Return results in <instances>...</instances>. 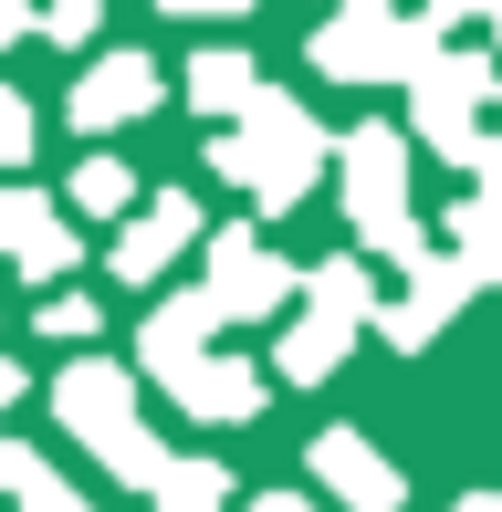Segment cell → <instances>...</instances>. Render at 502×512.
Returning <instances> with one entry per match:
<instances>
[{
  "mask_svg": "<svg viewBox=\"0 0 502 512\" xmlns=\"http://www.w3.org/2000/svg\"><path fill=\"white\" fill-rule=\"evenodd\" d=\"M325 481H346V492L367 502V512H387V471H377L367 450H356V439H325Z\"/></svg>",
  "mask_w": 502,
  "mask_h": 512,
  "instance_id": "cell-3",
  "label": "cell"
},
{
  "mask_svg": "<svg viewBox=\"0 0 502 512\" xmlns=\"http://www.w3.org/2000/svg\"><path fill=\"white\" fill-rule=\"evenodd\" d=\"M74 199H95V209H116V199H126V168H84V178H74Z\"/></svg>",
  "mask_w": 502,
  "mask_h": 512,
  "instance_id": "cell-5",
  "label": "cell"
},
{
  "mask_svg": "<svg viewBox=\"0 0 502 512\" xmlns=\"http://www.w3.org/2000/svg\"><path fill=\"white\" fill-rule=\"evenodd\" d=\"M241 304H283V272H272L251 241H220V293H210V314H241Z\"/></svg>",
  "mask_w": 502,
  "mask_h": 512,
  "instance_id": "cell-1",
  "label": "cell"
},
{
  "mask_svg": "<svg viewBox=\"0 0 502 512\" xmlns=\"http://www.w3.org/2000/svg\"><path fill=\"white\" fill-rule=\"evenodd\" d=\"M461 512H502V502H492V492H482V502H461Z\"/></svg>",
  "mask_w": 502,
  "mask_h": 512,
  "instance_id": "cell-9",
  "label": "cell"
},
{
  "mask_svg": "<svg viewBox=\"0 0 502 512\" xmlns=\"http://www.w3.org/2000/svg\"><path fill=\"white\" fill-rule=\"evenodd\" d=\"M157 492H168L178 512H210V502H220V471H199V460H189V471H168Z\"/></svg>",
  "mask_w": 502,
  "mask_h": 512,
  "instance_id": "cell-4",
  "label": "cell"
},
{
  "mask_svg": "<svg viewBox=\"0 0 502 512\" xmlns=\"http://www.w3.org/2000/svg\"><path fill=\"white\" fill-rule=\"evenodd\" d=\"M21 147H32V115H21L11 95H0V157H21Z\"/></svg>",
  "mask_w": 502,
  "mask_h": 512,
  "instance_id": "cell-6",
  "label": "cell"
},
{
  "mask_svg": "<svg viewBox=\"0 0 502 512\" xmlns=\"http://www.w3.org/2000/svg\"><path fill=\"white\" fill-rule=\"evenodd\" d=\"M53 32L74 42V32H95V0H53Z\"/></svg>",
  "mask_w": 502,
  "mask_h": 512,
  "instance_id": "cell-7",
  "label": "cell"
},
{
  "mask_svg": "<svg viewBox=\"0 0 502 512\" xmlns=\"http://www.w3.org/2000/svg\"><path fill=\"white\" fill-rule=\"evenodd\" d=\"M11 32H21V0H0V42H11Z\"/></svg>",
  "mask_w": 502,
  "mask_h": 512,
  "instance_id": "cell-8",
  "label": "cell"
},
{
  "mask_svg": "<svg viewBox=\"0 0 502 512\" xmlns=\"http://www.w3.org/2000/svg\"><path fill=\"white\" fill-rule=\"evenodd\" d=\"M136 105H147V63H105V74L74 95L84 126H116V115H136Z\"/></svg>",
  "mask_w": 502,
  "mask_h": 512,
  "instance_id": "cell-2",
  "label": "cell"
}]
</instances>
